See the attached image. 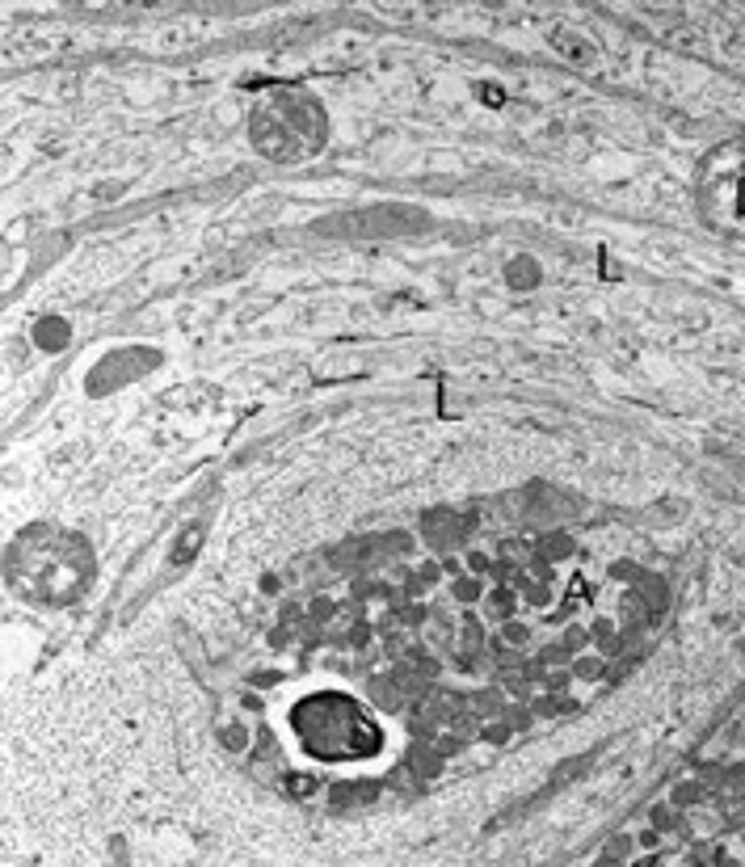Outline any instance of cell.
<instances>
[{"label": "cell", "instance_id": "obj_1", "mask_svg": "<svg viewBox=\"0 0 745 867\" xmlns=\"http://www.w3.org/2000/svg\"><path fill=\"white\" fill-rule=\"evenodd\" d=\"M198 543H203V522H194V527H186V531H181L177 548H173V564H190V560H194V552H198Z\"/></svg>", "mask_w": 745, "mask_h": 867}]
</instances>
